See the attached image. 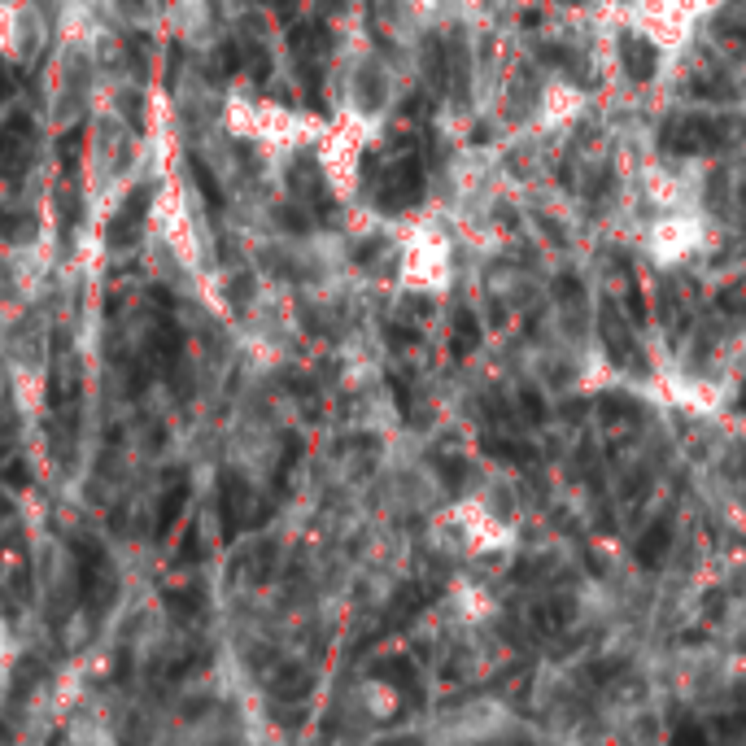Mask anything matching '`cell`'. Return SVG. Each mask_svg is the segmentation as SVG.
<instances>
[{
    "mask_svg": "<svg viewBox=\"0 0 746 746\" xmlns=\"http://www.w3.org/2000/svg\"><path fill=\"white\" fill-rule=\"evenodd\" d=\"M88 136H83V201L96 223H105L123 201L136 192V184L153 175V140L149 127L131 118L105 96L88 114Z\"/></svg>",
    "mask_w": 746,
    "mask_h": 746,
    "instance_id": "1",
    "label": "cell"
},
{
    "mask_svg": "<svg viewBox=\"0 0 746 746\" xmlns=\"http://www.w3.org/2000/svg\"><path fill=\"white\" fill-rule=\"evenodd\" d=\"M40 40V0H0V57L31 62Z\"/></svg>",
    "mask_w": 746,
    "mask_h": 746,
    "instance_id": "2",
    "label": "cell"
},
{
    "mask_svg": "<svg viewBox=\"0 0 746 746\" xmlns=\"http://www.w3.org/2000/svg\"><path fill=\"white\" fill-rule=\"evenodd\" d=\"M659 140L668 153H707L729 140V127L720 118H672Z\"/></svg>",
    "mask_w": 746,
    "mask_h": 746,
    "instance_id": "3",
    "label": "cell"
},
{
    "mask_svg": "<svg viewBox=\"0 0 746 746\" xmlns=\"http://www.w3.org/2000/svg\"><path fill=\"white\" fill-rule=\"evenodd\" d=\"M598 328H603V345H607V354L616 358L620 367H642V354H637V345H633V332L624 328V319H620V310L616 302H607L603 306V315H598Z\"/></svg>",
    "mask_w": 746,
    "mask_h": 746,
    "instance_id": "4",
    "label": "cell"
},
{
    "mask_svg": "<svg viewBox=\"0 0 746 746\" xmlns=\"http://www.w3.org/2000/svg\"><path fill=\"white\" fill-rule=\"evenodd\" d=\"M389 188H397V192L389 197V206H384V210L415 206V201L424 197V175H419V162H415V158H402V162H397V171L389 175Z\"/></svg>",
    "mask_w": 746,
    "mask_h": 746,
    "instance_id": "5",
    "label": "cell"
},
{
    "mask_svg": "<svg viewBox=\"0 0 746 746\" xmlns=\"http://www.w3.org/2000/svg\"><path fill=\"white\" fill-rule=\"evenodd\" d=\"M620 57H624V70H629V79L633 83H646L655 75V66H659V57H655V48L646 44V40H637V35H624L620 40Z\"/></svg>",
    "mask_w": 746,
    "mask_h": 746,
    "instance_id": "6",
    "label": "cell"
},
{
    "mask_svg": "<svg viewBox=\"0 0 746 746\" xmlns=\"http://www.w3.org/2000/svg\"><path fill=\"white\" fill-rule=\"evenodd\" d=\"M668 546H672V524L668 520H655L651 528H646L642 533V541H637V563H642V568H659V563H664V555H668Z\"/></svg>",
    "mask_w": 746,
    "mask_h": 746,
    "instance_id": "7",
    "label": "cell"
},
{
    "mask_svg": "<svg viewBox=\"0 0 746 746\" xmlns=\"http://www.w3.org/2000/svg\"><path fill=\"white\" fill-rule=\"evenodd\" d=\"M354 101H358V110H363V114H376L380 105H384V75H380L376 62L358 66V75H354Z\"/></svg>",
    "mask_w": 746,
    "mask_h": 746,
    "instance_id": "8",
    "label": "cell"
},
{
    "mask_svg": "<svg viewBox=\"0 0 746 746\" xmlns=\"http://www.w3.org/2000/svg\"><path fill=\"white\" fill-rule=\"evenodd\" d=\"M480 345V323L472 310H454V341H450V354L454 358H467Z\"/></svg>",
    "mask_w": 746,
    "mask_h": 746,
    "instance_id": "9",
    "label": "cell"
},
{
    "mask_svg": "<svg viewBox=\"0 0 746 746\" xmlns=\"http://www.w3.org/2000/svg\"><path fill=\"white\" fill-rule=\"evenodd\" d=\"M598 415H603L607 428H616V424H637V419H642L637 402H629V397H620V393L603 397V402H598Z\"/></svg>",
    "mask_w": 746,
    "mask_h": 746,
    "instance_id": "10",
    "label": "cell"
},
{
    "mask_svg": "<svg viewBox=\"0 0 746 746\" xmlns=\"http://www.w3.org/2000/svg\"><path fill=\"white\" fill-rule=\"evenodd\" d=\"M485 450L493 454V459H511V463H537V450L533 445H520V441H507V437H485Z\"/></svg>",
    "mask_w": 746,
    "mask_h": 746,
    "instance_id": "11",
    "label": "cell"
},
{
    "mask_svg": "<svg viewBox=\"0 0 746 746\" xmlns=\"http://www.w3.org/2000/svg\"><path fill=\"white\" fill-rule=\"evenodd\" d=\"M14 655H18L14 629H9L5 611H0V703H5V690H9V672H14Z\"/></svg>",
    "mask_w": 746,
    "mask_h": 746,
    "instance_id": "12",
    "label": "cell"
},
{
    "mask_svg": "<svg viewBox=\"0 0 746 746\" xmlns=\"http://www.w3.org/2000/svg\"><path fill=\"white\" fill-rule=\"evenodd\" d=\"M568 620H572V607L563 603V598H550V603H541V607L533 611V624H537L541 633H559Z\"/></svg>",
    "mask_w": 746,
    "mask_h": 746,
    "instance_id": "13",
    "label": "cell"
},
{
    "mask_svg": "<svg viewBox=\"0 0 746 746\" xmlns=\"http://www.w3.org/2000/svg\"><path fill=\"white\" fill-rule=\"evenodd\" d=\"M376 677L397 685V690H411V685H415V668H411V659H384V664H376Z\"/></svg>",
    "mask_w": 746,
    "mask_h": 746,
    "instance_id": "14",
    "label": "cell"
},
{
    "mask_svg": "<svg viewBox=\"0 0 746 746\" xmlns=\"http://www.w3.org/2000/svg\"><path fill=\"white\" fill-rule=\"evenodd\" d=\"M424 598H428V589H402V594H397L393 598V624H406V620H411V616H419V603H424Z\"/></svg>",
    "mask_w": 746,
    "mask_h": 746,
    "instance_id": "15",
    "label": "cell"
},
{
    "mask_svg": "<svg viewBox=\"0 0 746 746\" xmlns=\"http://www.w3.org/2000/svg\"><path fill=\"white\" fill-rule=\"evenodd\" d=\"M716 306H720V310H725V315H746V280H738V284H729V288H720Z\"/></svg>",
    "mask_w": 746,
    "mask_h": 746,
    "instance_id": "16",
    "label": "cell"
},
{
    "mask_svg": "<svg viewBox=\"0 0 746 746\" xmlns=\"http://www.w3.org/2000/svg\"><path fill=\"white\" fill-rule=\"evenodd\" d=\"M716 35H720V44H725L729 53H742V48H746V22H733L729 18V22H720Z\"/></svg>",
    "mask_w": 746,
    "mask_h": 746,
    "instance_id": "17",
    "label": "cell"
},
{
    "mask_svg": "<svg viewBox=\"0 0 746 746\" xmlns=\"http://www.w3.org/2000/svg\"><path fill=\"white\" fill-rule=\"evenodd\" d=\"M520 406H524L528 424H541V419H546V402H541V397H537L533 389H524V393H520Z\"/></svg>",
    "mask_w": 746,
    "mask_h": 746,
    "instance_id": "18",
    "label": "cell"
},
{
    "mask_svg": "<svg viewBox=\"0 0 746 746\" xmlns=\"http://www.w3.org/2000/svg\"><path fill=\"white\" fill-rule=\"evenodd\" d=\"M694 92H699V96H712V101H733V88H725L720 79H703V83H694Z\"/></svg>",
    "mask_w": 746,
    "mask_h": 746,
    "instance_id": "19",
    "label": "cell"
},
{
    "mask_svg": "<svg viewBox=\"0 0 746 746\" xmlns=\"http://www.w3.org/2000/svg\"><path fill=\"white\" fill-rule=\"evenodd\" d=\"M441 480H445L450 489H459V485H463V463L445 454V459H441Z\"/></svg>",
    "mask_w": 746,
    "mask_h": 746,
    "instance_id": "20",
    "label": "cell"
},
{
    "mask_svg": "<svg viewBox=\"0 0 746 746\" xmlns=\"http://www.w3.org/2000/svg\"><path fill=\"white\" fill-rule=\"evenodd\" d=\"M629 315H633V323H646V302H642V288L637 284H629Z\"/></svg>",
    "mask_w": 746,
    "mask_h": 746,
    "instance_id": "21",
    "label": "cell"
},
{
    "mask_svg": "<svg viewBox=\"0 0 746 746\" xmlns=\"http://www.w3.org/2000/svg\"><path fill=\"white\" fill-rule=\"evenodd\" d=\"M559 297L563 302H568V297L576 302V297H581V280H576V275H559Z\"/></svg>",
    "mask_w": 746,
    "mask_h": 746,
    "instance_id": "22",
    "label": "cell"
},
{
    "mask_svg": "<svg viewBox=\"0 0 746 746\" xmlns=\"http://www.w3.org/2000/svg\"><path fill=\"white\" fill-rule=\"evenodd\" d=\"M672 738H677V742H707V733L694 729V725H681L677 733H672Z\"/></svg>",
    "mask_w": 746,
    "mask_h": 746,
    "instance_id": "23",
    "label": "cell"
},
{
    "mask_svg": "<svg viewBox=\"0 0 746 746\" xmlns=\"http://www.w3.org/2000/svg\"><path fill=\"white\" fill-rule=\"evenodd\" d=\"M620 668H624V659H611V664H594L589 672H594V681H607L611 672H620Z\"/></svg>",
    "mask_w": 746,
    "mask_h": 746,
    "instance_id": "24",
    "label": "cell"
},
{
    "mask_svg": "<svg viewBox=\"0 0 746 746\" xmlns=\"http://www.w3.org/2000/svg\"><path fill=\"white\" fill-rule=\"evenodd\" d=\"M742 411H746V384H742Z\"/></svg>",
    "mask_w": 746,
    "mask_h": 746,
    "instance_id": "25",
    "label": "cell"
},
{
    "mask_svg": "<svg viewBox=\"0 0 746 746\" xmlns=\"http://www.w3.org/2000/svg\"><path fill=\"white\" fill-rule=\"evenodd\" d=\"M742 210H746V184H742Z\"/></svg>",
    "mask_w": 746,
    "mask_h": 746,
    "instance_id": "26",
    "label": "cell"
}]
</instances>
